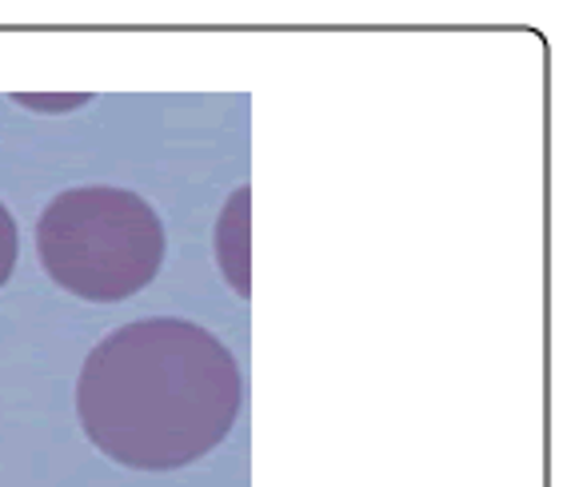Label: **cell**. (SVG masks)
I'll return each instance as SVG.
<instances>
[{
    "instance_id": "cell-1",
    "label": "cell",
    "mask_w": 563,
    "mask_h": 487,
    "mask_svg": "<svg viewBox=\"0 0 563 487\" xmlns=\"http://www.w3.org/2000/svg\"><path fill=\"white\" fill-rule=\"evenodd\" d=\"M244 403V379L208 328L141 320L88 352L76 412L88 440L136 472H176L224 444Z\"/></svg>"
},
{
    "instance_id": "cell-2",
    "label": "cell",
    "mask_w": 563,
    "mask_h": 487,
    "mask_svg": "<svg viewBox=\"0 0 563 487\" xmlns=\"http://www.w3.org/2000/svg\"><path fill=\"white\" fill-rule=\"evenodd\" d=\"M36 252L65 292L117 303L161 272L164 224L156 208L129 188H68L36 220Z\"/></svg>"
},
{
    "instance_id": "cell-3",
    "label": "cell",
    "mask_w": 563,
    "mask_h": 487,
    "mask_svg": "<svg viewBox=\"0 0 563 487\" xmlns=\"http://www.w3.org/2000/svg\"><path fill=\"white\" fill-rule=\"evenodd\" d=\"M16 252H21V236H16V220L4 204H0V284H9L12 268H16Z\"/></svg>"
}]
</instances>
